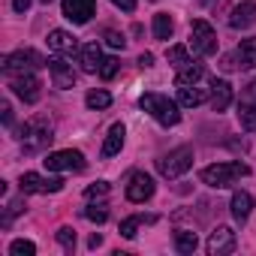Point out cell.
Here are the masks:
<instances>
[{"label":"cell","instance_id":"1","mask_svg":"<svg viewBox=\"0 0 256 256\" xmlns=\"http://www.w3.org/2000/svg\"><path fill=\"white\" fill-rule=\"evenodd\" d=\"M139 106H142V112H148L163 126H175L181 120V102L169 100L166 94H142Z\"/></svg>","mask_w":256,"mask_h":256},{"label":"cell","instance_id":"2","mask_svg":"<svg viewBox=\"0 0 256 256\" xmlns=\"http://www.w3.org/2000/svg\"><path fill=\"white\" fill-rule=\"evenodd\" d=\"M244 175H250V166L247 163H214V166H205L202 172H199V178H202V184H208V187H214V190H223V187H232L238 178H244Z\"/></svg>","mask_w":256,"mask_h":256},{"label":"cell","instance_id":"3","mask_svg":"<svg viewBox=\"0 0 256 256\" xmlns=\"http://www.w3.org/2000/svg\"><path fill=\"white\" fill-rule=\"evenodd\" d=\"M18 139H22L24 151H40V148L52 145V139H54L52 120H48V118H34V120H28L22 130H18Z\"/></svg>","mask_w":256,"mask_h":256},{"label":"cell","instance_id":"4","mask_svg":"<svg viewBox=\"0 0 256 256\" xmlns=\"http://www.w3.org/2000/svg\"><path fill=\"white\" fill-rule=\"evenodd\" d=\"M190 166H193V148H190V145H181V148H175V151H169V154H163V157L157 160V172H160L166 181L181 178Z\"/></svg>","mask_w":256,"mask_h":256},{"label":"cell","instance_id":"5","mask_svg":"<svg viewBox=\"0 0 256 256\" xmlns=\"http://www.w3.org/2000/svg\"><path fill=\"white\" fill-rule=\"evenodd\" d=\"M40 66H48V60L40 52H34V48H18V52L4 58V72L6 76H24V72L40 70Z\"/></svg>","mask_w":256,"mask_h":256},{"label":"cell","instance_id":"6","mask_svg":"<svg viewBox=\"0 0 256 256\" xmlns=\"http://www.w3.org/2000/svg\"><path fill=\"white\" fill-rule=\"evenodd\" d=\"M190 48H193L196 54H202V58L217 52V34H214V28H211L205 18L190 22Z\"/></svg>","mask_w":256,"mask_h":256},{"label":"cell","instance_id":"7","mask_svg":"<svg viewBox=\"0 0 256 256\" xmlns=\"http://www.w3.org/2000/svg\"><path fill=\"white\" fill-rule=\"evenodd\" d=\"M42 166H46L48 172H82V169H84V154H82V151H72V148L52 151V154H46Z\"/></svg>","mask_w":256,"mask_h":256},{"label":"cell","instance_id":"8","mask_svg":"<svg viewBox=\"0 0 256 256\" xmlns=\"http://www.w3.org/2000/svg\"><path fill=\"white\" fill-rule=\"evenodd\" d=\"M154 190H157V184H154V178L145 175V172H133L130 181H126V199H130L133 205H145V202L154 196Z\"/></svg>","mask_w":256,"mask_h":256},{"label":"cell","instance_id":"9","mask_svg":"<svg viewBox=\"0 0 256 256\" xmlns=\"http://www.w3.org/2000/svg\"><path fill=\"white\" fill-rule=\"evenodd\" d=\"M10 88H12V94H16L18 100H24L28 106L40 102V96H42V82H40L34 72H24V76H12Z\"/></svg>","mask_w":256,"mask_h":256},{"label":"cell","instance_id":"10","mask_svg":"<svg viewBox=\"0 0 256 256\" xmlns=\"http://www.w3.org/2000/svg\"><path fill=\"white\" fill-rule=\"evenodd\" d=\"M18 187H22L24 196L28 193H60L64 190V178H42L36 172H24L18 178Z\"/></svg>","mask_w":256,"mask_h":256},{"label":"cell","instance_id":"11","mask_svg":"<svg viewBox=\"0 0 256 256\" xmlns=\"http://www.w3.org/2000/svg\"><path fill=\"white\" fill-rule=\"evenodd\" d=\"M205 250H208V256H226V253H232L235 250V229L232 226H217L208 235Z\"/></svg>","mask_w":256,"mask_h":256},{"label":"cell","instance_id":"12","mask_svg":"<svg viewBox=\"0 0 256 256\" xmlns=\"http://www.w3.org/2000/svg\"><path fill=\"white\" fill-rule=\"evenodd\" d=\"M60 10L72 24H88L96 12V0H60Z\"/></svg>","mask_w":256,"mask_h":256},{"label":"cell","instance_id":"13","mask_svg":"<svg viewBox=\"0 0 256 256\" xmlns=\"http://www.w3.org/2000/svg\"><path fill=\"white\" fill-rule=\"evenodd\" d=\"M48 72H52V84H54L58 90H70V88L76 84V70H72V64H66L64 58H52V60H48Z\"/></svg>","mask_w":256,"mask_h":256},{"label":"cell","instance_id":"14","mask_svg":"<svg viewBox=\"0 0 256 256\" xmlns=\"http://www.w3.org/2000/svg\"><path fill=\"white\" fill-rule=\"evenodd\" d=\"M253 24H256V4L253 0H241V4L232 10V16H229V28L232 30H247Z\"/></svg>","mask_w":256,"mask_h":256},{"label":"cell","instance_id":"15","mask_svg":"<svg viewBox=\"0 0 256 256\" xmlns=\"http://www.w3.org/2000/svg\"><path fill=\"white\" fill-rule=\"evenodd\" d=\"M48 48L52 52H58V54H78L82 48H78V40L70 34V30H52L48 34Z\"/></svg>","mask_w":256,"mask_h":256},{"label":"cell","instance_id":"16","mask_svg":"<svg viewBox=\"0 0 256 256\" xmlns=\"http://www.w3.org/2000/svg\"><path fill=\"white\" fill-rule=\"evenodd\" d=\"M232 106V84L226 78H211V108L226 112Z\"/></svg>","mask_w":256,"mask_h":256},{"label":"cell","instance_id":"17","mask_svg":"<svg viewBox=\"0 0 256 256\" xmlns=\"http://www.w3.org/2000/svg\"><path fill=\"white\" fill-rule=\"evenodd\" d=\"M102 48H100V42H88V46H82V52H78V64H82V72H100V66H102Z\"/></svg>","mask_w":256,"mask_h":256},{"label":"cell","instance_id":"18","mask_svg":"<svg viewBox=\"0 0 256 256\" xmlns=\"http://www.w3.org/2000/svg\"><path fill=\"white\" fill-rule=\"evenodd\" d=\"M229 211H232L235 223H247V217H250V211H253V196H250L247 190H235L232 199H229Z\"/></svg>","mask_w":256,"mask_h":256},{"label":"cell","instance_id":"19","mask_svg":"<svg viewBox=\"0 0 256 256\" xmlns=\"http://www.w3.org/2000/svg\"><path fill=\"white\" fill-rule=\"evenodd\" d=\"M235 60H238V70H253L256 66V36H247V40L238 42Z\"/></svg>","mask_w":256,"mask_h":256},{"label":"cell","instance_id":"20","mask_svg":"<svg viewBox=\"0 0 256 256\" xmlns=\"http://www.w3.org/2000/svg\"><path fill=\"white\" fill-rule=\"evenodd\" d=\"M124 136H126L124 124H112V126H108V136H106V142H102V157H114V154H120V148H124Z\"/></svg>","mask_w":256,"mask_h":256},{"label":"cell","instance_id":"21","mask_svg":"<svg viewBox=\"0 0 256 256\" xmlns=\"http://www.w3.org/2000/svg\"><path fill=\"white\" fill-rule=\"evenodd\" d=\"M208 100V94L202 90V88H196V84H184L181 90H178V102L184 106V108H196V106H202Z\"/></svg>","mask_w":256,"mask_h":256},{"label":"cell","instance_id":"22","mask_svg":"<svg viewBox=\"0 0 256 256\" xmlns=\"http://www.w3.org/2000/svg\"><path fill=\"white\" fill-rule=\"evenodd\" d=\"M202 76H205V66H202V64H196V60H190L187 66H181V70H178L175 84H178V88H184V84H196Z\"/></svg>","mask_w":256,"mask_h":256},{"label":"cell","instance_id":"23","mask_svg":"<svg viewBox=\"0 0 256 256\" xmlns=\"http://www.w3.org/2000/svg\"><path fill=\"white\" fill-rule=\"evenodd\" d=\"M238 124H241V130L256 133V102H247V100L238 102Z\"/></svg>","mask_w":256,"mask_h":256},{"label":"cell","instance_id":"24","mask_svg":"<svg viewBox=\"0 0 256 256\" xmlns=\"http://www.w3.org/2000/svg\"><path fill=\"white\" fill-rule=\"evenodd\" d=\"M196 247H199L196 232H190V229H178V232H175V250H178V253L190 256V253H196Z\"/></svg>","mask_w":256,"mask_h":256},{"label":"cell","instance_id":"25","mask_svg":"<svg viewBox=\"0 0 256 256\" xmlns=\"http://www.w3.org/2000/svg\"><path fill=\"white\" fill-rule=\"evenodd\" d=\"M175 34V22H172V16L169 12H157L154 16V40H169Z\"/></svg>","mask_w":256,"mask_h":256},{"label":"cell","instance_id":"26","mask_svg":"<svg viewBox=\"0 0 256 256\" xmlns=\"http://www.w3.org/2000/svg\"><path fill=\"white\" fill-rule=\"evenodd\" d=\"M84 106H88V108H94V112H102V108H108V106H112V94H108V90H88Z\"/></svg>","mask_w":256,"mask_h":256},{"label":"cell","instance_id":"27","mask_svg":"<svg viewBox=\"0 0 256 256\" xmlns=\"http://www.w3.org/2000/svg\"><path fill=\"white\" fill-rule=\"evenodd\" d=\"M166 60H169L175 70L187 66V64H190V52H187V46H169V48H166Z\"/></svg>","mask_w":256,"mask_h":256},{"label":"cell","instance_id":"28","mask_svg":"<svg viewBox=\"0 0 256 256\" xmlns=\"http://www.w3.org/2000/svg\"><path fill=\"white\" fill-rule=\"evenodd\" d=\"M154 220H157V217H148V220H145V217H139V214H136V217H126V220L120 223V235H124V238H136V235H139V226H142V223H154Z\"/></svg>","mask_w":256,"mask_h":256},{"label":"cell","instance_id":"29","mask_svg":"<svg viewBox=\"0 0 256 256\" xmlns=\"http://www.w3.org/2000/svg\"><path fill=\"white\" fill-rule=\"evenodd\" d=\"M54 238H58V244H60L66 253L76 250V229H72V226H60V229L54 232Z\"/></svg>","mask_w":256,"mask_h":256},{"label":"cell","instance_id":"30","mask_svg":"<svg viewBox=\"0 0 256 256\" xmlns=\"http://www.w3.org/2000/svg\"><path fill=\"white\" fill-rule=\"evenodd\" d=\"M84 217H88L90 223H106V220H108V208H106V205H94V202H90V205L84 208Z\"/></svg>","mask_w":256,"mask_h":256},{"label":"cell","instance_id":"31","mask_svg":"<svg viewBox=\"0 0 256 256\" xmlns=\"http://www.w3.org/2000/svg\"><path fill=\"white\" fill-rule=\"evenodd\" d=\"M10 253H12V256H34V253H36V244H34V241L18 238V241H12V244H10Z\"/></svg>","mask_w":256,"mask_h":256},{"label":"cell","instance_id":"32","mask_svg":"<svg viewBox=\"0 0 256 256\" xmlns=\"http://www.w3.org/2000/svg\"><path fill=\"white\" fill-rule=\"evenodd\" d=\"M118 70H120V60H118V58H106V60H102V66H100V78L112 82V78L118 76Z\"/></svg>","mask_w":256,"mask_h":256},{"label":"cell","instance_id":"33","mask_svg":"<svg viewBox=\"0 0 256 256\" xmlns=\"http://www.w3.org/2000/svg\"><path fill=\"white\" fill-rule=\"evenodd\" d=\"M106 193H108V184H106V181H96V184H90V187L84 190L88 199H100V196H106Z\"/></svg>","mask_w":256,"mask_h":256},{"label":"cell","instance_id":"34","mask_svg":"<svg viewBox=\"0 0 256 256\" xmlns=\"http://www.w3.org/2000/svg\"><path fill=\"white\" fill-rule=\"evenodd\" d=\"M106 42H108L112 48H124V46H126L124 34H118V30H106Z\"/></svg>","mask_w":256,"mask_h":256},{"label":"cell","instance_id":"35","mask_svg":"<svg viewBox=\"0 0 256 256\" xmlns=\"http://www.w3.org/2000/svg\"><path fill=\"white\" fill-rule=\"evenodd\" d=\"M112 4H114L118 10H124V12H136V4H139V0H112Z\"/></svg>","mask_w":256,"mask_h":256},{"label":"cell","instance_id":"36","mask_svg":"<svg viewBox=\"0 0 256 256\" xmlns=\"http://www.w3.org/2000/svg\"><path fill=\"white\" fill-rule=\"evenodd\" d=\"M30 4H34V0H12V10H16L18 16H24V12L30 10Z\"/></svg>","mask_w":256,"mask_h":256},{"label":"cell","instance_id":"37","mask_svg":"<svg viewBox=\"0 0 256 256\" xmlns=\"http://www.w3.org/2000/svg\"><path fill=\"white\" fill-rule=\"evenodd\" d=\"M139 66H142V70L154 66V54H151V52H142V54H139Z\"/></svg>","mask_w":256,"mask_h":256},{"label":"cell","instance_id":"38","mask_svg":"<svg viewBox=\"0 0 256 256\" xmlns=\"http://www.w3.org/2000/svg\"><path fill=\"white\" fill-rule=\"evenodd\" d=\"M0 112H4V124H6V126H12V106H10V102H4V106H0Z\"/></svg>","mask_w":256,"mask_h":256},{"label":"cell","instance_id":"39","mask_svg":"<svg viewBox=\"0 0 256 256\" xmlns=\"http://www.w3.org/2000/svg\"><path fill=\"white\" fill-rule=\"evenodd\" d=\"M244 100H247V102H256V82H250V84H247V90H244Z\"/></svg>","mask_w":256,"mask_h":256},{"label":"cell","instance_id":"40","mask_svg":"<svg viewBox=\"0 0 256 256\" xmlns=\"http://www.w3.org/2000/svg\"><path fill=\"white\" fill-rule=\"evenodd\" d=\"M100 244H102V235H100V232H94V235L88 238V247H90V250H96Z\"/></svg>","mask_w":256,"mask_h":256},{"label":"cell","instance_id":"41","mask_svg":"<svg viewBox=\"0 0 256 256\" xmlns=\"http://www.w3.org/2000/svg\"><path fill=\"white\" fill-rule=\"evenodd\" d=\"M220 66H223V70H235V66H238V64H235V58H232V54H226V58H223V64H220Z\"/></svg>","mask_w":256,"mask_h":256},{"label":"cell","instance_id":"42","mask_svg":"<svg viewBox=\"0 0 256 256\" xmlns=\"http://www.w3.org/2000/svg\"><path fill=\"white\" fill-rule=\"evenodd\" d=\"M199 4H202V6H214V4H217V0H199Z\"/></svg>","mask_w":256,"mask_h":256},{"label":"cell","instance_id":"43","mask_svg":"<svg viewBox=\"0 0 256 256\" xmlns=\"http://www.w3.org/2000/svg\"><path fill=\"white\" fill-rule=\"evenodd\" d=\"M42 4H52V0H42Z\"/></svg>","mask_w":256,"mask_h":256},{"label":"cell","instance_id":"44","mask_svg":"<svg viewBox=\"0 0 256 256\" xmlns=\"http://www.w3.org/2000/svg\"><path fill=\"white\" fill-rule=\"evenodd\" d=\"M151 4H157V0H151Z\"/></svg>","mask_w":256,"mask_h":256}]
</instances>
